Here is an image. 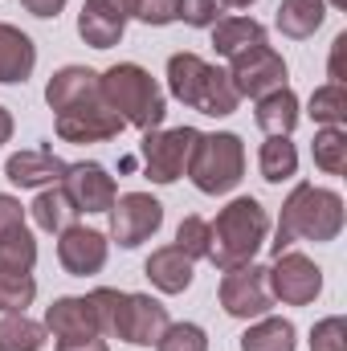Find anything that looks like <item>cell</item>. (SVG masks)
I'll return each instance as SVG.
<instances>
[{
  "instance_id": "6da1fadb",
  "label": "cell",
  "mask_w": 347,
  "mask_h": 351,
  "mask_svg": "<svg viewBox=\"0 0 347 351\" xmlns=\"http://www.w3.org/2000/svg\"><path fill=\"white\" fill-rule=\"evenodd\" d=\"M339 233H344V196L331 192V188L298 184L282 204V221H278V233H274L270 250L278 258L294 241H335Z\"/></svg>"
},
{
  "instance_id": "7a4b0ae2",
  "label": "cell",
  "mask_w": 347,
  "mask_h": 351,
  "mask_svg": "<svg viewBox=\"0 0 347 351\" xmlns=\"http://www.w3.org/2000/svg\"><path fill=\"white\" fill-rule=\"evenodd\" d=\"M270 233V217L254 196H237L229 200L217 221L208 225V262L217 269H237L258 258V250L265 245Z\"/></svg>"
},
{
  "instance_id": "3957f363",
  "label": "cell",
  "mask_w": 347,
  "mask_h": 351,
  "mask_svg": "<svg viewBox=\"0 0 347 351\" xmlns=\"http://www.w3.org/2000/svg\"><path fill=\"white\" fill-rule=\"evenodd\" d=\"M90 302L98 315V331L123 343H135V348H152L168 327V306L156 302L152 294H123V290L98 286Z\"/></svg>"
},
{
  "instance_id": "277c9868",
  "label": "cell",
  "mask_w": 347,
  "mask_h": 351,
  "mask_svg": "<svg viewBox=\"0 0 347 351\" xmlns=\"http://www.w3.org/2000/svg\"><path fill=\"white\" fill-rule=\"evenodd\" d=\"M102 82V102L131 127L139 131H156L168 114V102H164V90L156 86V78L135 66V62H119L110 66L106 74H98Z\"/></svg>"
},
{
  "instance_id": "5b68a950",
  "label": "cell",
  "mask_w": 347,
  "mask_h": 351,
  "mask_svg": "<svg viewBox=\"0 0 347 351\" xmlns=\"http://www.w3.org/2000/svg\"><path fill=\"white\" fill-rule=\"evenodd\" d=\"M168 90L184 106H192L200 114H213V119H229L237 110V102H241L233 82H229V74L208 66L196 53H172L168 58Z\"/></svg>"
},
{
  "instance_id": "8992f818",
  "label": "cell",
  "mask_w": 347,
  "mask_h": 351,
  "mask_svg": "<svg viewBox=\"0 0 347 351\" xmlns=\"http://www.w3.org/2000/svg\"><path fill=\"white\" fill-rule=\"evenodd\" d=\"M184 172L192 176V184H196L204 196H225V192H233V188L241 184V176H246V143H241L233 131L196 135Z\"/></svg>"
},
{
  "instance_id": "52a82bcc",
  "label": "cell",
  "mask_w": 347,
  "mask_h": 351,
  "mask_svg": "<svg viewBox=\"0 0 347 351\" xmlns=\"http://www.w3.org/2000/svg\"><path fill=\"white\" fill-rule=\"evenodd\" d=\"M160 225H164V204L152 192H123V196H115V204H110V237L123 250L143 245Z\"/></svg>"
},
{
  "instance_id": "ba28073f",
  "label": "cell",
  "mask_w": 347,
  "mask_h": 351,
  "mask_svg": "<svg viewBox=\"0 0 347 351\" xmlns=\"http://www.w3.org/2000/svg\"><path fill=\"white\" fill-rule=\"evenodd\" d=\"M221 306L229 319H261L270 315L274 306V294H270V278H265V265H237V269H225L221 278Z\"/></svg>"
},
{
  "instance_id": "9c48e42d",
  "label": "cell",
  "mask_w": 347,
  "mask_h": 351,
  "mask_svg": "<svg viewBox=\"0 0 347 351\" xmlns=\"http://www.w3.org/2000/svg\"><path fill=\"white\" fill-rule=\"evenodd\" d=\"M196 127H172V131H143V168L156 184H176L184 168H188V156H192V143H196Z\"/></svg>"
},
{
  "instance_id": "30bf717a",
  "label": "cell",
  "mask_w": 347,
  "mask_h": 351,
  "mask_svg": "<svg viewBox=\"0 0 347 351\" xmlns=\"http://www.w3.org/2000/svg\"><path fill=\"white\" fill-rule=\"evenodd\" d=\"M265 278H270V294L282 298L286 306H307L323 290V269L311 262L307 254H294V250L278 254L274 265L265 269Z\"/></svg>"
},
{
  "instance_id": "8fae6325",
  "label": "cell",
  "mask_w": 347,
  "mask_h": 351,
  "mask_svg": "<svg viewBox=\"0 0 347 351\" xmlns=\"http://www.w3.org/2000/svg\"><path fill=\"white\" fill-rule=\"evenodd\" d=\"M229 82L237 90V98H261L270 90L286 86V62L282 53H274L270 45H254L237 58H229Z\"/></svg>"
},
{
  "instance_id": "7c38bea8",
  "label": "cell",
  "mask_w": 347,
  "mask_h": 351,
  "mask_svg": "<svg viewBox=\"0 0 347 351\" xmlns=\"http://www.w3.org/2000/svg\"><path fill=\"white\" fill-rule=\"evenodd\" d=\"M127 123L98 98V102H78L58 110V139L66 143H106L123 131Z\"/></svg>"
},
{
  "instance_id": "4fadbf2b",
  "label": "cell",
  "mask_w": 347,
  "mask_h": 351,
  "mask_svg": "<svg viewBox=\"0 0 347 351\" xmlns=\"http://www.w3.org/2000/svg\"><path fill=\"white\" fill-rule=\"evenodd\" d=\"M58 237H62V241H58V262H62L66 274L90 278V274H98V269L106 265V254H110L106 233L86 229V225H70V229L58 233Z\"/></svg>"
},
{
  "instance_id": "5bb4252c",
  "label": "cell",
  "mask_w": 347,
  "mask_h": 351,
  "mask_svg": "<svg viewBox=\"0 0 347 351\" xmlns=\"http://www.w3.org/2000/svg\"><path fill=\"white\" fill-rule=\"evenodd\" d=\"M127 21H131L127 0H86L78 12V37L94 49H110L123 41Z\"/></svg>"
},
{
  "instance_id": "9a60e30c",
  "label": "cell",
  "mask_w": 347,
  "mask_h": 351,
  "mask_svg": "<svg viewBox=\"0 0 347 351\" xmlns=\"http://www.w3.org/2000/svg\"><path fill=\"white\" fill-rule=\"evenodd\" d=\"M62 188H66V196L74 200L78 213H110V204L119 196L115 192V180L106 176L102 164H70Z\"/></svg>"
},
{
  "instance_id": "2e32d148",
  "label": "cell",
  "mask_w": 347,
  "mask_h": 351,
  "mask_svg": "<svg viewBox=\"0 0 347 351\" xmlns=\"http://www.w3.org/2000/svg\"><path fill=\"white\" fill-rule=\"evenodd\" d=\"M98 98H102V82L86 66H62L45 86L49 110H66V106H78V102H98Z\"/></svg>"
},
{
  "instance_id": "e0dca14e",
  "label": "cell",
  "mask_w": 347,
  "mask_h": 351,
  "mask_svg": "<svg viewBox=\"0 0 347 351\" xmlns=\"http://www.w3.org/2000/svg\"><path fill=\"white\" fill-rule=\"evenodd\" d=\"M45 331H53V335H58V343L102 335V331H98V315H94V302H90V298H58V302L45 311Z\"/></svg>"
},
{
  "instance_id": "ac0fdd59",
  "label": "cell",
  "mask_w": 347,
  "mask_h": 351,
  "mask_svg": "<svg viewBox=\"0 0 347 351\" xmlns=\"http://www.w3.org/2000/svg\"><path fill=\"white\" fill-rule=\"evenodd\" d=\"M66 172H70V164L58 160L53 152H16V156H8V164H4V176H8L16 188H45V184L66 180Z\"/></svg>"
},
{
  "instance_id": "d6986e66",
  "label": "cell",
  "mask_w": 347,
  "mask_h": 351,
  "mask_svg": "<svg viewBox=\"0 0 347 351\" xmlns=\"http://www.w3.org/2000/svg\"><path fill=\"white\" fill-rule=\"evenodd\" d=\"M37 66V45L29 33H21L16 25H0V82L16 86L33 74Z\"/></svg>"
},
{
  "instance_id": "ffe728a7",
  "label": "cell",
  "mask_w": 347,
  "mask_h": 351,
  "mask_svg": "<svg viewBox=\"0 0 347 351\" xmlns=\"http://www.w3.org/2000/svg\"><path fill=\"white\" fill-rule=\"evenodd\" d=\"M143 274L152 278L156 290H164V294H184V290L192 286V258L180 254L176 245H164V250H156V254L147 258Z\"/></svg>"
},
{
  "instance_id": "44dd1931",
  "label": "cell",
  "mask_w": 347,
  "mask_h": 351,
  "mask_svg": "<svg viewBox=\"0 0 347 351\" xmlns=\"http://www.w3.org/2000/svg\"><path fill=\"white\" fill-rule=\"evenodd\" d=\"M254 45H265V25L254 16H229V21L213 25V49L221 58H237Z\"/></svg>"
},
{
  "instance_id": "7402d4cb",
  "label": "cell",
  "mask_w": 347,
  "mask_h": 351,
  "mask_svg": "<svg viewBox=\"0 0 347 351\" xmlns=\"http://www.w3.org/2000/svg\"><path fill=\"white\" fill-rule=\"evenodd\" d=\"M254 119H258V127L265 135H290L298 127V98H294V90L278 86L270 94H261Z\"/></svg>"
},
{
  "instance_id": "603a6c76",
  "label": "cell",
  "mask_w": 347,
  "mask_h": 351,
  "mask_svg": "<svg viewBox=\"0 0 347 351\" xmlns=\"http://www.w3.org/2000/svg\"><path fill=\"white\" fill-rule=\"evenodd\" d=\"M327 16V4L323 0H282L278 4V29L294 41L302 37H315V29L323 25Z\"/></svg>"
},
{
  "instance_id": "cb8c5ba5",
  "label": "cell",
  "mask_w": 347,
  "mask_h": 351,
  "mask_svg": "<svg viewBox=\"0 0 347 351\" xmlns=\"http://www.w3.org/2000/svg\"><path fill=\"white\" fill-rule=\"evenodd\" d=\"M33 221L45 233H66L70 225H78V208L66 196V188H49V192H41L33 200Z\"/></svg>"
},
{
  "instance_id": "d4e9b609",
  "label": "cell",
  "mask_w": 347,
  "mask_h": 351,
  "mask_svg": "<svg viewBox=\"0 0 347 351\" xmlns=\"http://www.w3.org/2000/svg\"><path fill=\"white\" fill-rule=\"evenodd\" d=\"M294 343H298L294 323L290 319H265V315L241 335V351H294Z\"/></svg>"
},
{
  "instance_id": "484cf974",
  "label": "cell",
  "mask_w": 347,
  "mask_h": 351,
  "mask_svg": "<svg viewBox=\"0 0 347 351\" xmlns=\"http://www.w3.org/2000/svg\"><path fill=\"white\" fill-rule=\"evenodd\" d=\"M258 164H261V180H270V184L290 180V176L298 172V152H294L290 135H270V139L261 143Z\"/></svg>"
},
{
  "instance_id": "4316f807",
  "label": "cell",
  "mask_w": 347,
  "mask_h": 351,
  "mask_svg": "<svg viewBox=\"0 0 347 351\" xmlns=\"http://www.w3.org/2000/svg\"><path fill=\"white\" fill-rule=\"evenodd\" d=\"M45 348V323H33L25 311L0 319V351H41Z\"/></svg>"
},
{
  "instance_id": "83f0119b",
  "label": "cell",
  "mask_w": 347,
  "mask_h": 351,
  "mask_svg": "<svg viewBox=\"0 0 347 351\" xmlns=\"http://www.w3.org/2000/svg\"><path fill=\"white\" fill-rule=\"evenodd\" d=\"M33 298H37V282H33V274L0 265V311H4V315H21Z\"/></svg>"
},
{
  "instance_id": "f1b7e54d",
  "label": "cell",
  "mask_w": 347,
  "mask_h": 351,
  "mask_svg": "<svg viewBox=\"0 0 347 351\" xmlns=\"http://www.w3.org/2000/svg\"><path fill=\"white\" fill-rule=\"evenodd\" d=\"M311 152H315V164H319L327 176H344L347 172V135H344V127H323V131L315 135Z\"/></svg>"
},
{
  "instance_id": "f546056e",
  "label": "cell",
  "mask_w": 347,
  "mask_h": 351,
  "mask_svg": "<svg viewBox=\"0 0 347 351\" xmlns=\"http://www.w3.org/2000/svg\"><path fill=\"white\" fill-rule=\"evenodd\" d=\"M0 265L33 274V265H37V241H33V233H29L25 225L0 233Z\"/></svg>"
},
{
  "instance_id": "4dcf8cb0",
  "label": "cell",
  "mask_w": 347,
  "mask_h": 351,
  "mask_svg": "<svg viewBox=\"0 0 347 351\" xmlns=\"http://www.w3.org/2000/svg\"><path fill=\"white\" fill-rule=\"evenodd\" d=\"M311 119L323 127H344L347 123V90L339 82H327L311 94Z\"/></svg>"
},
{
  "instance_id": "1f68e13d",
  "label": "cell",
  "mask_w": 347,
  "mask_h": 351,
  "mask_svg": "<svg viewBox=\"0 0 347 351\" xmlns=\"http://www.w3.org/2000/svg\"><path fill=\"white\" fill-rule=\"evenodd\" d=\"M156 351H208V335L196 323H168L156 339Z\"/></svg>"
},
{
  "instance_id": "d6a6232c",
  "label": "cell",
  "mask_w": 347,
  "mask_h": 351,
  "mask_svg": "<svg viewBox=\"0 0 347 351\" xmlns=\"http://www.w3.org/2000/svg\"><path fill=\"white\" fill-rule=\"evenodd\" d=\"M176 250L188 254L192 262L196 258H208V221L204 217H184L180 229H176Z\"/></svg>"
},
{
  "instance_id": "836d02e7",
  "label": "cell",
  "mask_w": 347,
  "mask_h": 351,
  "mask_svg": "<svg viewBox=\"0 0 347 351\" xmlns=\"http://www.w3.org/2000/svg\"><path fill=\"white\" fill-rule=\"evenodd\" d=\"M221 0H176V21L192 25V29H213L221 21Z\"/></svg>"
},
{
  "instance_id": "e575fe53",
  "label": "cell",
  "mask_w": 347,
  "mask_h": 351,
  "mask_svg": "<svg viewBox=\"0 0 347 351\" xmlns=\"http://www.w3.org/2000/svg\"><path fill=\"white\" fill-rule=\"evenodd\" d=\"M311 351H347V323L339 315L311 327Z\"/></svg>"
},
{
  "instance_id": "d590c367",
  "label": "cell",
  "mask_w": 347,
  "mask_h": 351,
  "mask_svg": "<svg viewBox=\"0 0 347 351\" xmlns=\"http://www.w3.org/2000/svg\"><path fill=\"white\" fill-rule=\"evenodd\" d=\"M127 8L143 25H172L176 21V0H127Z\"/></svg>"
},
{
  "instance_id": "8d00e7d4",
  "label": "cell",
  "mask_w": 347,
  "mask_h": 351,
  "mask_svg": "<svg viewBox=\"0 0 347 351\" xmlns=\"http://www.w3.org/2000/svg\"><path fill=\"white\" fill-rule=\"evenodd\" d=\"M21 225H25V208H21V200L8 196V192H0V233L21 229Z\"/></svg>"
},
{
  "instance_id": "74e56055",
  "label": "cell",
  "mask_w": 347,
  "mask_h": 351,
  "mask_svg": "<svg viewBox=\"0 0 347 351\" xmlns=\"http://www.w3.org/2000/svg\"><path fill=\"white\" fill-rule=\"evenodd\" d=\"M344 53H347V33H339L335 37V45H331V82H339L344 86Z\"/></svg>"
},
{
  "instance_id": "f35d334b",
  "label": "cell",
  "mask_w": 347,
  "mask_h": 351,
  "mask_svg": "<svg viewBox=\"0 0 347 351\" xmlns=\"http://www.w3.org/2000/svg\"><path fill=\"white\" fill-rule=\"evenodd\" d=\"M21 4H25V12H33L41 21H49V16H58L66 8V0H21Z\"/></svg>"
},
{
  "instance_id": "ab89813d",
  "label": "cell",
  "mask_w": 347,
  "mask_h": 351,
  "mask_svg": "<svg viewBox=\"0 0 347 351\" xmlns=\"http://www.w3.org/2000/svg\"><path fill=\"white\" fill-rule=\"evenodd\" d=\"M58 351H110V348H106L102 335H90V339H66V343H58Z\"/></svg>"
},
{
  "instance_id": "60d3db41",
  "label": "cell",
  "mask_w": 347,
  "mask_h": 351,
  "mask_svg": "<svg viewBox=\"0 0 347 351\" xmlns=\"http://www.w3.org/2000/svg\"><path fill=\"white\" fill-rule=\"evenodd\" d=\"M8 139H12V114L0 106V143H8Z\"/></svg>"
},
{
  "instance_id": "b9f144b4",
  "label": "cell",
  "mask_w": 347,
  "mask_h": 351,
  "mask_svg": "<svg viewBox=\"0 0 347 351\" xmlns=\"http://www.w3.org/2000/svg\"><path fill=\"white\" fill-rule=\"evenodd\" d=\"M221 4H229V8H250L254 0H221Z\"/></svg>"
},
{
  "instance_id": "7bdbcfd3",
  "label": "cell",
  "mask_w": 347,
  "mask_h": 351,
  "mask_svg": "<svg viewBox=\"0 0 347 351\" xmlns=\"http://www.w3.org/2000/svg\"><path fill=\"white\" fill-rule=\"evenodd\" d=\"M331 4H335V8H347V0H331Z\"/></svg>"
}]
</instances>
